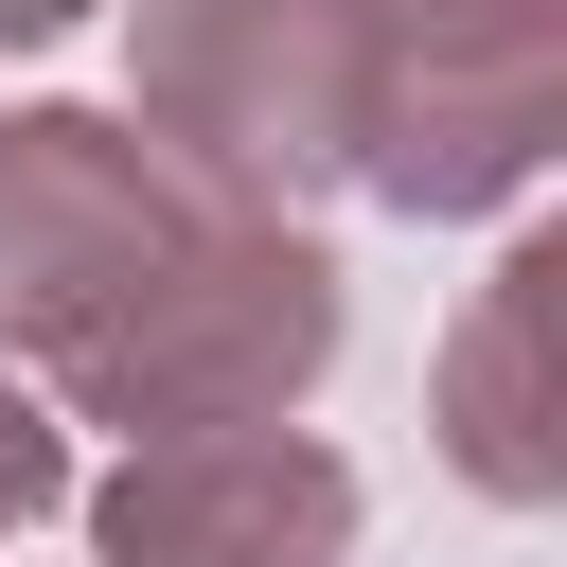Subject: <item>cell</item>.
<instances>
[{"label":"cell","instance_id":"1","mask_svg":"<svg viewBox=\"0 0 567 567\" xmlns=\"http://www.w3.org/2000/svg\"><path fill=\"white\" fill-rule=\"evenodd\" d=\"M337 248L301 213H248L177 177L124 106H18L0 124V372L53 408L159 443L248 425L337 372Z\"/></svg>","mask_w":567,"mask_h":567},{"label":"cell","instance_id":"5","mask_svg":"<svg viewBox=\"0 0 567 567\" xmlns=\"http://www.w3.org/2000/svg\"><path fill=\"white\" fill-rule=\"evenodd\" d=\"M549 337H567V230H514L478 266V301L443 319V354H425V425H443V461L496 514L567 496V372H549Z\"/></svg>","mask_w":567,"mask_h":567},{"label":"cell","instance_id":"7","mask_svg":"<svg viewBox=\"0 0 567 567\" xmlns=\"http://www.w3.org/2000/svg\"><path fill=\"white\" fill-rule=\"evenodd\" d=\"M71 18H106V0H0V53H53Z\"/></svg>","mask_w":567,"mask_h":567},{"label":"cell","instance_id":"2","mask_svg":"<svg viewBox=\"0 0 567 567\" xmlns=\"http://www.w3.org/2000/svg\"><path fill=\"white\" fill-rule=\"evenodd\" d=\"M124 124L248 195V213H319L354 195V142H372V53H354V0H142L124 35Z\"/></svg>","mask_w":567,"mask_h":567},{"label":"cell","instance_id":"6","mask_svg":"<svg viewBox=\"0 0 567 567\" xmlns=\"http://www.w3.org/2000/svg\"><path fill=\"white\" fill-rule=\"evenodd\" d=\"M35 514H71V425H53L35 372H0V549H18Z\"/></svg>","mask_w":567,"mask_h":567},{"label":"cell","instance_id":"3","mask_svg":"<svg viewBox=\"0 0 567 567\" xmlns=\"http://www.w3.org/2000/svg\"><path fill=\"white\" fill-rule=\"evenodd\" d=\"M372 53V142L354 195H390L408 230L514 213L567 142V0H354Z\"/></svg>","mask_w":567,"mask_h":567},{"label":"cell","instance_id":"4","mask_svg":"<svg viewBox=\"0 0 567 567\" xmlns=\"http://www.w3.org/2000/svg\"><path fill=\"white\" fill-rule=\"evenodd\" d=\"M89 549L106 567H337L354 549V461L284 408L248 425H159L89 478Z\"/></svg>","mask_w":567,"mask_h":567}]
</instances>
